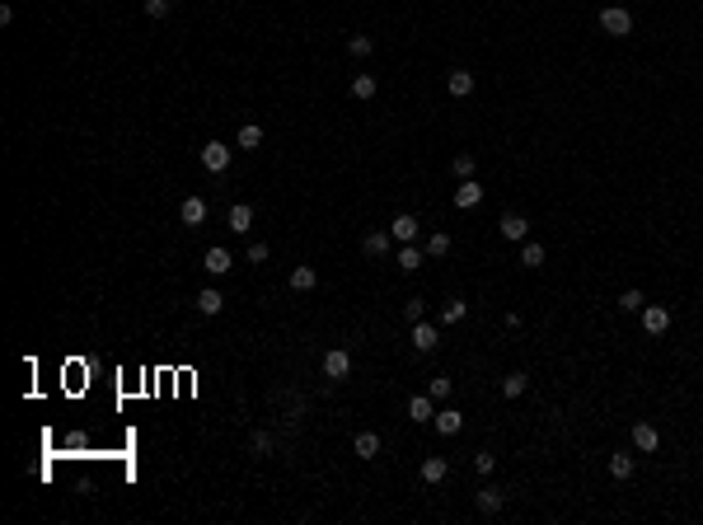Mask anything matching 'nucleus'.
Returning a JSON list of instances; mask_svg holds the SVG:
<instances>
[{"instance_id": "obj_1", "label": "nucleus", "mask_w": 703, "mask_h": 525, "mask_svg": "<svg viewBox=\"0 0 703 525\" xmlns=\"http://www.w3.org/2000/svg\"><path fill=\"white\" fill-rule=\"evenodd\" d=\"M600 28H605L610 38H628V33H633V14H628L624 5H610V10H600Z\"/></svg>"}, {"instance_id": "obj_2", "label": "nucleus", "mask_w": 703, "mask_h": 525, "mask_svg": "<svg viewBox=\"0 0 703 525\" xmlns=\"http://www.w3.org/2000/svg\"><path fill=\"white\" fill-rule=\"evenodd\" d=\"M324 375H328V380H347V375H352V357H347L342 347H328V352H324Z\"/></svg>"}, {"instance_id": "obj_3", "label": "nucleus", "mask_w": 703, "mask_h": 525, "mask_svg": "<svg viewBox=\"0 0 703 525\" xmlns=\"http://www.w3.org/2000/svg\"><path fill=\"white\" fill-rule=\"evenodd\" d=\"M202 164H207L211 174H225V169H230V146H221V141H207V146H202Z\"/></svg>"}, {"instance_id": "obj_4", "label": "nucleus", "mask_w": 703, "mask_h": 525, "mask_svg": "<svg viewBox=\"0 0 703 525\" xmlns=\"http://www.w3.org/2000/svg\"><path fill=\"white\" fill-rule=\"evenodd\" d=\"M202 267H207L211 277H225L234 267V258H230V249H221V244H211L207 254H202Z\"/></svg>"}, {"instance_id": "obj_5", "label": "nucleus", "mask_w": 703, "mask_h": 525, "mask_svg": "<svg viewBox=\"0 0 703 525\" xmlns=\"http://www.w3.org/2000/svg\"><path fill=\"white\" fill-rule=\"evenodd\" d=\"M497 230H502V239H511V244H516V239L530 235V221H525V216H516V211H506V216L497 221Z\"/></svg>"}, {"instance_id": "obj_6", "label": "nucleus", "mask_w": 703, "mask_h": 525, "mask_svg": "<svg viewBox=\"0 0 703 525\" xmlns=\"http://www.w3.org/2000/svg\"><path fill=\"white\" fill-rule=\"evenodd\" d=\"M436 342H441V328L427 324V319H417V324H413V347H417V352H432Z\"/></svg>"}, {"instance_id": "obj_7", "label": "nucleus", "mask_w": 703, "mask_h": 525, "mask_svg": "<svg viewBox=\"0 0 703 525\" xmlns=\"http://www.w3.org/2000/svg\"><path fill=\"white\" fill-rule=\"evenodd\" d=\"M643 328L647 333H666L671 328V310L666 305H643Z\"/></svg>"}, {"instance_id": "obj_8", "label": "nucleus", "mask_w": 703, "mask_h": 525, "mask_svg": "<svg viewBox=\"0 0 703 525\" xmlns=\"http://www.w3.org/2000/svg\"><path fill=\"white\" fill-rule=\"evenodd\" d=\"M390 235L399 239V244H413V239H417V216H408V211H403V216H394V221H390Z\"/></svg>"}, {"instance_id": "obj_9", "label": "nucleus", "mask_w": 703, "mask_h": 525, "mask_svg": "<svg viewBox=\"0 0 703 525\" xmlns=\"http://www.w3.org/2000/svg\"><path fill=\"white\" fill-rule=\"evenodd\" d=\"M179 221L183 225H202V221H207V202H202V197H183Z\"/></svg>"}, {"instance_id": "obj_10", "label": "nucleus", "mask_w": 703, "mask_h": 525, "mask_svg": "<svg viewBox=\"0 0 703 525\" xmlns=\"http://www.w3.org/2000/svg\"><path fill=\"white\" fill-rule=\"evenodd\" d=\"M432 403H436L432 394H413V399H408V418H413V422H432V418H436Z\"/></svg>"}, {"instance_id": "obj_11", "label": "nucleus", "mask_w": 703, "mask_h": 525, "mask_svg": "<svg viewBox=\"0 0 703 525\" xmlns=\"http://www.w3.org/2000/svg\"><path fill=\"white\" fill-rule=\"evenodd\" d=\"M478 202H483V188L473 183V179H465V183L455 188V207H460V211H469V207H478Z\"/></svg>"}, {"instance_id": "obj_12", "label": "nucleus", "mask_w": 703, "mask_h": 525, "mask_svg": "<svg viewBox=\"0 0 703 525\" xmlns=\"http://www.w3.org/2000/svg\"><path fill=\"white\" fill-rule=\"evenodd\" d=\"M656 446H661L656 427H651V422H638V427H633V450H656Z\"/></svg>"}, {"instance_id": "obj_13", "label": "nucleus", "mask_w": 703, "mask_h": 525, "mask_svg": "<svg viewBox=\"0 0 703 525\" xmlns=\"http://www.w3.org/2000/svg\"><path fill=\"white\" fill-rule=\"evenodd\" d=\"M197 310H202V315H221V310H225V295H221L216 287L197 291Z\"/></svg>"}, {"instance_id": "obj_14", "label": "nucleus", "mask_w": 703, "mask_h": 525, "mask_svg": "<svg viewBox=\"0 0 703 525\" xmlns=\"http://www.w3.org/2000/svg\"><path fill=\"white\" fill-rule=\"evenodd\" d=\"M249 225H254V207H249V202H234V207H230V230H234V235H244Z\"/></svg>"}, {"instance_id": "obj_15", "label": "nucleus", "mask_w": 703, "mask_h": 525, "mask_svg": "<svg viewBox=\"0 0 703 525\" xmlns=\"http://www.w3.org/2000/svg\"><path fill=\"white\" fill-rule=\"evenodd\" d=\"M352 450H357L361 460H375V455H380V436H375V432H357V441H352Z\"/></svg>"}, {"instance_id": "obj_16", "label": "nucleus", "mask_w": 703, "mask_h": 525, "mask_svg": "<svg viewBox=\"0 0 703 525\" xmlns=\"http://www.w3.org/2000/svg\"><path fill=\"white\" fill-rule=\"evenodd\" d=\"M432 422H436V432H441V436H455V432L465 427V413H450V408H441V413H436Z\"/></svg>"}, {"instance_id": "obj_17", "label": "nucleus", "mask_w": 703, "mask_h": 525, "mask_svg": "<svg viewBox=\"0 0 703 525\" xmlns=\"http://www.w3.org/2000/svg\"><path fill=\"white\" fill-rule=\"evenodd\" d=\"M445 85H450V94H455V99L473 94V76H469V71H450V80H445Z\"/></svg>"}, {"instance_id": "obj_18", "label": "nucleus", "mask_w": 703, "mask_h": 525, "mask_svg": "<svg viewBox=\"0 0 703 525\" xmlns=\"http://www.w3.org/2000/svg\"><path fill=\"white\" fill-rule=\"evenodd\" d=\"M314 287H319V277H314V267H305V262H300V267L291 272V291H314Z\"/></svg>"}, {"instance_id": "obj_19", "label": "nucleus", "mask_w": 703, "mask_h": 525, "mask_svg": "<svg viewBox=\"0 0 703 525\" xmlns=\"http://www.w3.org/2000/svg\"><path fill=\"white\" fill-rule=\"evenodd\" d=\"M445 473H450V465H445L441 455H432V460H422V478H427V483H441Z\"/></svg>"}, {"instance_id": "obj_20", "label": "nucleus", "mask_w": 703, "mask_h": 525, "mask_svg": "<svg viewBox=\"0 0 703 525\" xmlns=\"http://www.w3.org/2000/svg\"><path fill=\"white\" fill-rule=\"evenodd\" d=\"M478 511H483V516H497V511H502V493H497V488H478Z\"/></svg>"}, {"instance_id": "obj_21", "label": "nucleus", "mask_w": 703, "mask_h": 525, "mask_svg": "<svg viewBox=\"0 0 703 525\" xmlns=\"http://www.w3.org/2000/svg\"><path fill=\"white\" fill-rule=\"evenodd\" d=\"M239 146H244V150H258V146H263V127H258V122H244V127H239Z\"/></svg>"}, {"instance_id": "obj_22", "label": "nucleus", "mask_w": 703, "mask_h": 525, "mask_svg": "<svg viewBox=\"0 0 703 525\" xmlns=\"http://www.w3.org/2000/svg\"><path fill=\"white\" fill-rule=\"evenodd\" d=\"M610 473H614V478H628V473H633V455H628V450H614V455H610Z\"/></svg>"}, {"instance_id": "obj_23", "label": "nucleus", "mask_w": 703, "mask_h": 525, "mask_svg": "<svg viewBox=\"0 0 703 525\" xmlns=\"http://www.w3.org/2000/svg\"><path fill=\"white\" fill-rule=\"evenodd\" d=\"M361 249L370 254V258H385V254H390V235H380V230H375V235H366Z\"/></svg>"}, {"instance_id": "obj_24", "label": "nucleus", "mask_w": 703, "mask_h": 525, "mask_svg": "<svg viewBox=\"0 0 703 525\" xmlns=\"http://www.w3.org/2000/svg\"><path fill=\"white\" fill-rule=\"evenodd\" d=\"M544 258H548L544 244H525L521 249V267H544Z\"/></svg>"}, {"instance_id": "obj_25", "label": "nucleus", "mask_w": 703, "mask_h": 525, "mask_svg": "<svg viewBox=\"0 0 703 525\" xmlns=\"http://www.w3.org/2000/svg\"><path fill=\"white\" fill-rule=\"evenodd\" d=\"M643 305H647V295H643V291H633V287H628L624 295H619V310H624V315H633V310H643Z\"/></svg>"}, {"instance_id": "obj_26", "label": "nucleus", "mask_w": 703, "mask_h": 525, "mask_svg": "<svg viewBox=\"0 0 703 525\" xmlns=\"http://www.w3.org/2000/svg\"><path fill=\"white\" fill-rule=\"evenodd\" d=\"M525 385H530V375H521V370H516V375H506V380H502V394H506V399H516V394H525Z\"/></svg>"}, {"instance_id": "obj_27", "label": "nucleus", "mask_w": 703, "mask_h": 525, "mask_svg": "<svg viewBox=\"0 0 703 525\" xmlns=\"http://www.w3.org/2000/svg\"><path fill=\"white\" fill-rule=\"evenodd\" d=\"M427 254H432V258H445V254H450V235H445V230H436V235L427 239Z\"/></svg>"}, {"instance_id": "obj_28", "label": "nucleus", "mask_w": 703, "mask_h": 525, "mask_svg": "<svg viewBox=\"0 0 703 525\" xmlns=\"http://www.w3.org/2000/svg\"><path fill=\"white\" fill-rule=\"evenodd\" d=\"M399 262H403V272H417V267H422V249L403 244V249H399Z\"/></svg>"}, {"instance_id": "obj_29", "label": "nucleus", "mask_w": 703, "mask_h": 525, "mask_svg": "<svg viewBox=\"0 0 703 525\" xmlns=\"http://www.w3.org/2000/svg\"><path fill=\"white\" fill-rule=\"evenodd\" d=\"M352 94L357 99H375V76H357L352 80Z\"/></svg>"}, {"instance_id": "obj_30", "label": "nucleus", "mask_w": 703, "mask_h": 525, "mask_svg": "<svg viewBox=\"0 0 703 525\" xmlns=\"http://www.w3.org/2000/svg\"><path fill=\"white\" fill-rule=\"evenodd\" d=\"M465 315H469V305H465V300H450V305L441 310V324H460Z\"/></svg>"}, {"instance_id": "obj_31", "label": "nucleus", "mask_w": 703, "mask_h": 525, "mask_svg": "<svg viewBox=\"0 0 703 525\" xmlns=\"http://www.w3.org/2000/svg\"><path fill=\"white\" fill-rule=\"evenodd\" d=\"M249 450H254V455H272V436H267V432H254V436H249Z\"/></svg>"}, {"instance_id": "obj_32", "label": "nucleus", "mask_w": 703, "mask_h": 525, "mask_svg": "<svg viewBox=\"0 0 703 525\" xmlns=\"http://www.w3.org/2000/svg\"><path fill=\"white\" fill-rule=\"evenodd\" d=\"M473 469H478V473H493L497 469V455H493V450H478V455H473Z\"/></svg>"}, {"instance_id": "obj_33", "label": "nucleus", "mask_w": 703, "mask_h": 525, "mask_svg": "<svg viewBox=\"0 0 703 525\" xmlns=\"http://www.w3.org/2000/svg\"><path fill=\"white\" fill-rule=\"evenodd\" d=\"M427 394H432V399H445V394H450V375H432Z\"/></svg>"}, {"instance_id": "obj_34", "label": "nucleus", "mask_w": 703, "mask_h": 525, "mask_svg": "<svg viewBox=\"0 0 703 525\" xmlns=\"http://www.w3.org/2000/svg\"><path fill=\"white\" fill-rule=\"evenodd\" d=\"M370 47H375V43H370L366 33H361V38H352V43H347V52H352V56H370Z\"/></svg>"}, {"instance_id": "obj_35", "label": "nucleus", "mask_w": 703, "mask_h": 525, "mask_svg": "<svg viewBox=\"0 0 703 525\" xmlns=\"http://www.w3.org/2000/svg\"><path fill=\"white\" fill-rule=\"evenodd\" d=\"M450 169H455L460 179H469V174H473V155H455V164H450Z\"/></svg>"}, {"instance_id": "obj_36", "label": "nucleus", "mask_w": 703, "mask_h": 525, "mask_svg": "<svg viewBox=\"0 0 703 525\" xmlns=\"http://www.w3.org/2000/svg\"><path fill=\"white\" fill-rule=\"evenodd\" d=\"M146 14H150V19H164V14H169V0H146Z\"/></svg>"}, {"instance_id": "obj_37", "label": "nucleus", "mask_w": 703, "mask_h": 525, "mask_svg": "<svg viewBox=\"0 0 703 525\" xmlns=\"http://www.w3.org/2000/svg\"><path fill=\"white\" fill-rule=\"evenodd\" d=\"M403 315H408V319H413V324H417V319L427 315V300H408V305H403Z\"/></svg>"}, {"instance_id": "obj_38", "label": "nucleus", "mask_w": 703, "mask_h": 525, "mask_svg": "<svg viewBox=\"0 0 703 525\" xmlns=\"http://www.w3.org/2000/svg\"><path fill=\"white\" fill-rule=\"evenodd\" d=\"M249 262H267V244H249Z\"/></svg>"}]
</instances>
